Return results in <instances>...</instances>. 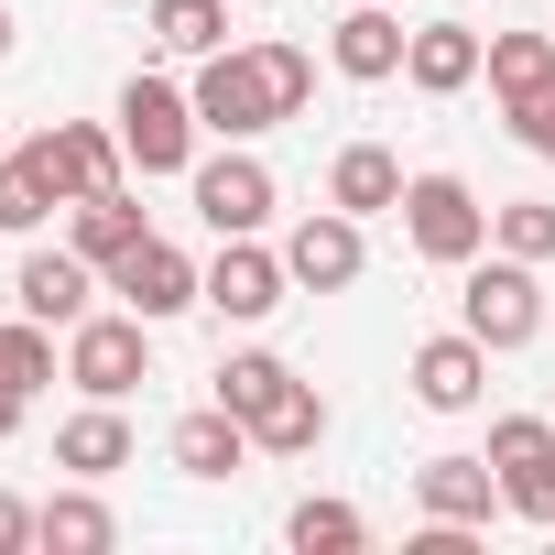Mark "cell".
<instances>
[{
    "mask_svg": "<svg viewBox=\"0 0 555 555\" xmlns=\"http://www.w3.org/2000/svg\"><path fill=\"white\" fill-rule=\"evenodd\" d=\"M403 23L382 12V0H349V23L327 34V55H338V77H360V88H382V77H403Z\"/></svg>",
    "mask_w": 555,
    "mask_h": 555,
    "instance_id": "obj_14",
    "label": "cell"
},
{
    "mask_svg": "<svg viewBox=\"0 0 555 555\" xmlns=\"http://www.w3.org/2000/svg\"><path fill=\"white\" fill-rule=\"evenodd\" d=\"M185 99H196V120H207L218 142H250V131L284 120V88H272V55H261V44H250V55H229V44L196 55V88H185Z\"/></svg>",
    "mask_w": 555,
    "mask_h": 555,
    "instance_id": "obj_2",
    "label": "cell"
},
{
    "mask_svg": "<svg viewBox=\"0 0 555 555\" xmlns=\"http://www.w3.org/2000/svg\"><path fill=\"white\" fill-rule=\"evenodd\" d=\"M479 77H490V99H501V109H522L533 88H555V34H490Z\"/></svg>",
    "mask_w": 555,
    "mask_h": 555,
    "instance_id": "obj_20",
    "label": "cell"
},
{
    "mask_svg": "<svg viewBox=\"0 0 555 555\" xmlns=\"http://www.w3.org/2000/svg\"><path fill=\"white\" fill-rule=\"evenodd\" d=\"M284 382H295V371L272 360V349H240V360H218V403H229L240 425H250V414H261L272 392H284Z\"/></svg>",
    "mask_w": 555,
    "mask_h": 555,
    "instance_id": "obj_26",
    "label": "cell"
},
{
    "mask_svg": "<svg viewBox=\"0 0 555 555\" xmlns=\"http://www.w3.org/2000/svg\"><path fill=\"white\" fill-rule=\"evenodd\" d=\"M88 272H99L88 250H34V261H23V317H44V327H77V317H88V295H99Z\"/></svg>",
    "mask_w": 555,
    "mask_h": 555,
    "instance_id": "obj_15",
    "label": "cell"
},
{
    "mask_svg": "<svg viewBox=\"0 0 555 555\" xmlns=\"http://www.w3.org/2000/svg\"><path fill=\"white\" fill-rule=\"evenodd\" d=\"M23 164L44 175V196H55V207H77V196H109L131 153H120L109 131H88V120H55V131H34V142H23Z\"/></svg>",
    "mask_w": 555,
    "mask_h": 555,
    "instance_id": "obj_6",
    "label": "cell"
},
{
    "mask_svg": "<svg viewBox=\"0 0 555 555\" xmlns=\"http://www.w3.org/2000/svg\"><path fill=\"white\" fill-rule=\"evenodd\" d=\"M240 457H250V425H240L229 403H196V414L175 425V468H185V479H229Z\"/></svg>",
    "mask_w": 555,
    "mask_h": 555,
    "instance_id": "obj_18",
    "label": "cell"
},
{
    "mask_svg": "<svg viewBox=\"0 0 555 555\" xmlns=\"http://www.w3.org/2000/svg\"><path fill=\"white\" fill-rule=\"evenodd\" d=\"M109 284H120V306H131V317H153V327H164V317H185V306H207V272H196L175 240L120 250V261H109Z\"/></svg>",
    "mask_w": 555,
    "mask_h": 555,
    "instance_id": "obj_8",
    "label": "cell"
},
{
    "mask_svg": "<svg viewBox=\"0 0 555 555\" xmlns=\"http://www.w3.org/2000/svg\"><path fill=\"white\" fill-rule=\"evenodd\" d=\"M284 250H261V240H218V261H207V306L229 317V327H261L272 306H284Z\"/></svg>",
    "mask_w": 555,
    "mask_h": 555,
    "instance_id": "obj_9",
    "label": "cell"
},
{
    "mask_svg": "<svg viewBox=\"0 0 555 555\" xmlns=\"http://www.w3.org/2000/svg\"><path fill=\"white\" fill-rule=\"evenodd\" d=\"M512 131H522V153H544V164H555V88H533V99L512 109Z\"/></svg>",
    "mask_w": 555,
    "mask_h": 555,
    "instance_id": "obj_31",
    "label": "cell"
},
{
    "mask_svg": "<svg viewBox=\"0 0 555 555\" xmlns=\"http://www.w3.org/2000/svg\"><path fill=\"white\" fill-rule=\"evenodd\" d=\"M99 544H120L109 501H88V490H55V501H44V555H99Z\"/></svg>",
    "mask_w": 555,
    "mask_h": 555,
    "instance_id": "obj_23",
    "label": "cell"
},
{
    "mask_svg": "<svg viewBox=\"0 0 555 555\" xmlns=\"http://www.w3.org/2000/svg\"><path fill=\"white\" fill-rule=\"evenodd\" d=\"M403 164L382 153V142H349L338 164H327V207H349V218H382V207H403Z\"/></svg>",
    "mask_w": 555,
    "mask_h": 555,
    "instance_id": "obj_17",
    "label": "cell"
},
{
    "mask_svg": "<svg viewBox=\"0 0 555 555\" xmlns=\"http://www.w3.org/2000/svg\"><path fill=\"white\" fill-rule=\"evenodd\" d=\"M23 544H44V512H34V501H12V490H0V555H23Z\"/></svg>",
    "mask_w": 555,
    "mask_h": 555,
    "instance_id": "obj_32",
    "label": "cell"
},
{
    "mask_svg": "<svg viewBox=\"0 0 555 555\" xmlns=\"http://www.w3.org/2000/svg\"><path fill=\"white\" fill-rule=\"evenodd\" d=\"M261 55H272V88H284V120H295V109L317 99V55H306V44H261Z\"/></svg>",
    "mask_w": 555,
    "mask_h": 555,
    "instance_id": "obj_30",
    "label": "cell"
},
{
    "mask_svg": "<svg viewBox=\"0 0 555 555\" xmlns=\"http://www.w3.org/2000/svg\"><path fill=\"white\" fill-rule=\"evenodd\" d=\"M0 55H12V12H0Z\"/></svg>",
    "mask_w": 555,
    "mask_h": 555,
    "instance_id": "obj_34",
    "label": "cell"
},
{
    "mask_svg": "<svg viewBox=\"0 0 555 555\" xmlns=\"http://www.w3.org/2000/svg\"><path fill=\"white\" fill-rule=\"evenodd\" d=\"M153 44L164 55H218L229 44V0H153Z\"/></svg>",
    "mask_w": 555,
    "mask_h": 555,
    "instance_id": "obj_24",
    "label": "cell"
},
{
    "mask_svg": "<svg viewBox=\"0 0 555 555\" xmlns=\"http://www.w3.org/2000/svg\"><path fill=\"white\" fill-rule=\"evenodd\" d=\"M479 55H490V44H479L468 23H425V34L403 44V77H414L425 99H457V88L479 77Z\"/></svg>",
    "mask_w": 555,
    "mask_h": 555,
    "instance_id": "obj_16",
    "label": "cell"
},
{
    "mask_svg": "<svg viewBox=\"0 0 555 555\" xmlns=\"http://www.w3.org/2000/svg\"><path fill=\"white\" fill-rule=\"evenodd\" d=\"M490 468H501V501L533 533H555V425L544 414H501L490 425Z\"/></svg>",
    "mask_w": 555,
    "mask_h": 555,
    "instance_id": "obj_7",
    "label": "cell"
},
{
    "mask_svg": "<svg viewBox=\"0 0 555 555\" xmlns=\"http://www.w3.org/2000/svg\"><path fill=\"white\" fill-rule=\"evenodd\" d=\"M295 555H349V544H371V522L349 512V501H295Z\"/></svg>",
    "mask_w": 555,
    "mask_h": 555,
    "instance_id": "obj_27",
    "label": "cell"
},
{
    "mask_svg": "<svg viewBox=\"0 0 555 555\" xmlns=\"http://www.w3.org/2000/svg\"><path fill=\"white\" fill-rule=\"evenodd\" d=\"M44 382H55V327L12 317V327H0V392H44Z\"/></svg>",
    "mask_w": 555,
    "mask_h": 555,
    "instance_id": "obj_25",
    "label": "cell"
},
{
    "mask_svg": "<svg viewBox=\"0 0 555 555\" xmlns=\"http://www.w3.org/2000/svg\"><path fill=\"white\" fill-rule=\"evenodd\" d=\"M317 436H327V403H317V382H284L261 414H250V447L261 457H317Z\"/></svg>",
    "mask_w": 555,
    "mask_h": 555,
    "instance_id": "obj_19",
    "label": "cell"
},
{
    "mask_svg": "<svg viewBox=\"0 0 555 555\" xmlns=\"http://www.w3.org/2000/svg\"><path fill=\"white\" fill-rule=\"evenodd\" d=\"M23 403H34V392H0V436H12V425H23Z\"/></svg>",
    "mask_w": 555,
    "mask_h": 555,
    "instance_id": "obj_33",
    "label": "cell"
},
{
    "mask_svg": "<svg viewBox=\"0 0 555 555\" xmlns=\"http://www.w3.org/2000/svg\"><path fill=\"white\" fill-rule=\"evenodd\" d=\"M284 272H295L306 295H338V284H360V218H349V207L306 218V229L284 240Z\"/></svg>",
    "mask_w": 555,
    "mask_h": 555,
    "instance_id": "obj_11",
    "label": "cell"
},
{
    "mask_svg": "<svg viewBox=\"0 0 555 555\" xmlns=\"http://www.w3.org/2000/svg\"><path fill=\"white\" fill-rule=\"evenodd\" d=\"M66 382L88 392V403H120L131 382H153V317H77L66 327Z\"/></svg>",
    "mask_w": 555,
    "mask_h": 555,
    "instance_id": "obj_5",
    "label": "cell"
},
{
    "mask_svg": "<svg viewBox=\"0 0 555 555\" xmlns=\"http://www.w3.org/2000/svg\"><path fill=\"white\" fill-rule=\"evenodd\" d=\"M44 207H55V196H44V175H34L23 153H0V229L34 240V229H44Z\"/></svg>",
    "mask_w": 555,
    "mask_h": 555,
    "instance_id": "obj_29",
    "label": "cell"
},
{
    "mask_svg": "<svg viewBox=\"0 0 555 555\" xmlns=\"http://www.w3.org/2000/svg\"><path fill=\"white\" fill-rule=\"evenodd\" d=\"M55 468H77V479H109V468H131V425H120V403H88V414L55 436Z\"/></svg>",
    "mask_w": 555,
    "mask_h": 555,
    "instance_id": "obj_21",
    "label": "cell"
},
{
    "mask_svg": "<svg viewBox=\"0 0 555 555\" xmlns=\"http://www.w3.org/2000/svg\"><path fill=\"white\" fill-rule=\"evenodd\" d=\"M414 501H425L436 522H468V533H479V522L501 512V468H490V457H425V468H414Z\"/></svg>",
    "mask_w": 555,
    "mask_h": 555,
    "instance_id": "obj_13",
    "label": "cell"
},
{
    "mask_svg": "<svg viewBox=\"0 0 555 555\" xmlns=\"http://www.w3.org/2000/svg\"><path fill=\"white\" fill-rule=\"evenodd\" d=\"M403 240H414L425 261L468 272V261L490 250V207L468 196V175H414V185H403Z\"/></svg>",
    "mask_w": 555,
    "mask_h": 555,
    "instance_id": "obj_4",
    "label": "cell"
},
{
    "mask_svg": "<svg viewBox=\"0 0 555 555\" xmlns=\"http://www.w3.org/2000/svg\"><path fill=\"white\" fill-rule=\"evenodd\" d=\"M490 240L522 250V261H555V207L544 196H512V207H490Z\"/></svg>",
    "mask_w": 555,
    "mask_h": 555,
    "instance_id": "obj_28",
    "label": "cell"
},
{
    "mask_svg": "<svg viewBox=\"0 0 555 555\" xmlns=\"http://www.w3.org/2000/svg\"><path fill=\"white\" fill-rule=\"evenodd\" d=\"M196 218H207L218 240H250V229L272 218V175H261L250 153H218V164H196Z\"/></svg>",
    "mask_w": 555,
    "mask_h": 555,
    "instance_id": "obj_10",
    "label": "cell"
},
{
    "mask_svg": "<svg viewBox=\"0 0 555 555\" xmlns=\"http://www.w3.org/2000/svg\"><path fill=\"white\" fill-rule=\"evenodd\" d=\"M479 382H490V349H479L468 327L414 349V403H425V414H468V403H479Z\"/></svg>",
    "mask_w": 555,
    "mask_h": 555,
    "instance_id": "obj_12",
    "label": "cell"
},
{
    "mask_svg": "<svg viewBox=\"0 0 555 555\" xmlns=\"http://www.w3.org/2000/svg\"><path fill=\"white\" fill-rule=\"evenodd\" d=\"M142 240H153V229H142V207H131L120 185H109V196H77V250H88L99 272H109L120 250H142Z\"/></svg>",
    "mask_w": 555,
    "mask_h": 555,
    "instance_id": "obj_22",
    "label": "cell"
},
{
    "mask_svg": "<svg viewBox=\"0 0 555 555\" xmlns=\"http://www.w3.org/2000/svg\"><path fill=\"white\" fill-rule=\"evenodd\" d=\"M457 327L479 349H533L544 338V284H533V261L501 250V261H468V284H457Z\"/></svg>",
    "mask_w": 555,
    "mask_h": 555,
    "instance_id": "obj_1",
    "label": "cell"
},
{
    "mask_svg": "<svg viewBox=\"0 0 555 555\" xmlns=\"http://www.w3.org/2000/svg\"><path fill=\"white\" fill-rule=\"evenodd\" d=\"M196 99L185 88H164V77H131L120 88V153L142 164V175H196Z\"/></svg>",
    "mask_w": 555,
    "mask_h": 555,
    "instance_id": "obj_3",
    "label": "cell"
}]
</instances>
